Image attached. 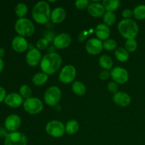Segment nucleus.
I'll return each mask as SVG.
<instances>
[{
    "label": "nucleus",
    "mask_w": 145,
    "mask_h": 145,
    "mask_svg": "<svg viewBox=\"0 0 145 145\" xmlns=\"http://www.w3.org/2000/svg\"><path fill=\"white\" fill-rule=\"evenodd\" d=\"M28 7L24 3H18L15 7V14L19 18H24L28 13Z\"/></svg>",
    "instance_id": "nucleus-28"
},
{
    "label": "nucleus",
    "mask_w": 145,
    "mask_h": 145,
    "mask_svg": "<svg viewBox=\"0 0 145 145\" xmlns=\"http://www.w3.org/2000/svg\"><path fill=\"white\" fill-rule=\"evenodd\" d=\"M113 101L116 105L121 107H125L131 103V98L127 93L118 91L113 96Z\"/></svg>",
    "instance_id": "nucleus-17"
},
{
    "label": "nucleus",
    "mask_w": 145,
    "mask_h": 145,
    "mask_svg": "<svg viewBox=\"0 0 145 145\" xmlns=\"http://www.w3.org/2000/svg\"><path fill=\"white\" fill-rule=\"evenodd\" d=\"M24 99L19 93H11L7 95L4 103L11 108H18L24 103Z\"/></svg>",
    "instance_id": "nucleus-16"
},
{
    "label": "nucleus",
    "mask_w": 145,
    "mask_h": 145,
    "mask_svg": "<svg viewBox=\"0 0 145 145\" xmlns=\"http://www.w3.org/2000/svg\"><path fill=\"white\" fill-rule=\"evenodd\" d=\"M4 145H27V137L20 132H12L6 135Z\"/></svg>",
    "instance_id": "nucleus-8"
},
{
    "label": "nucleus",
    "mask_w": 145,
    "mask_h": 145,
    "mask_svg": "<svg viewBox=\"0 0 145 145\" xmlns=\"http://www.w3.org/2000/svg\"><path fill=\"white\" fill-rule=\"evenodd\" d=\"M89 5V1L88 0H76L75 1V6L79 10H83L87 8Z\"/></svg>",
    "instance_id": "nucleus-34"
},
{
    "label": "nucleus",
    "mask_w": 145,
    "mask_h": 145,
    "mask_svg": "<svg viewBox=\"0 0 145 145\" xmlns=\"http://www.w3.org/2000/svg\"><path fill=\"white\" fill-rule=\"evenodd\" d=\"M11 46L14 51L21 53L27 50L28 48V43L25 38L22 36H16L11 41Z\"/></svg>",
    "instance_id": "nucleus-15"
},
{
    "label": "nucleus",
    "mask_w": 145,
    "mask_h": 145,
    "mask_svg": "<svg viewBox=\"0 0 145 145\" xmlns=\"http://www.w3.org/2000/svg\"><path fill=\"white\" fill-rule=\"evenodd\" d=\"M72 89L74 93L79 96H82L85 94L86 91V89L85 85L79 81H76L72 84Z\"/></svg>",
    "instance_id": "nucleus-23"
},
{
    "label": "nucleus",
    "mask_w": 145,
    "mask_h": 145,
    "mask_svg": "<svg viewBox=\"0 0 145 145\" xmlns=\"http://www.w3.org/2000/svg\"><path fill=\"white\" fill-rule=\"evenodd\" d=\"M49 42L50 41L46 38H40L37 42V49L39 50H44L48 48V45H49Z\"/></svg>",
    "instance_id": "nucleus-33"
},
{
    "label": "nucleus",
    "mask_w": 145,
    "mask_h": 145,
    "mask_svg": "<svg viewBox=\"0 0 145 145\" xmlns=\"http://www.w3.org/2000/svg\"><path fill=\"white\" fill-rule=\"evenodd\" d=\"M6 96H7V91L5 89L0 86V103L5 100Z\"/></svg>",
    "instance_id": "nucleus-38"
},
{
    "label": "nucleus",
    "mask_w": 145,
    "mask_h": 145,
    "mask_svg": "<svg viewBox=\"0 0 145 145\" xmlns=\"http://www.w3.org/2000/svg\"><path fill=\"white\" fill-rule=\"evenodd\" d=\"M41 53L37 48H32L26 54L25 60L29 66L35 67L41 61Z\"/></svg>",
    "instance_id": "nucleus-14"
},
{
    "label": "nucleus",
    "mask_w": 145,
    "mask_h": 145,
    "mask_svg": "<svg viewBox=\"0 0 145 145\" xmlns=\"http://www.w3.org/2000/svg\"><path fill=\"white\" fill-rule=\"evenodd\" d=\"M103 47L106 50L113 51L117 47V42L114 39H107L103 42Z\"/></svg>",
    "instance_id": "nucleus-32"
},
{
    "label": "nucleus",
    "mask_w": 145,
    "mask_h": 145,
    "mask_svg": "<svg viewBox=\"0 0 145 145\" xmlns=\"http://www.w3.org/2000/svg\"><path fill=\"white\" fill-rule=\"evenodd\" d=\"M103 42L98 38H91L86 43V50L90 55H98L103 50Z\"/></svg>",
    "instance_id": "nucleus-12"
},
{
    "label": "nucleus",
    "mask_w": 145,
    "mask_h": 145,
    "mask_svg": "<svg viewBox=\"0 0 145 145\" xmlns=\"http://www.w3.org/2000/svg\"><path fill=\"white\" fill-rule=\"evenodd\" d=\"M122 16L124 17V19H131L132 17L133 16V11L129 8H126L123 11Z\"/></svg>",
    "instance_id": "nucleus-36"
},
{
    "label": "nucleus",
    "mask_w": 145,
    "mask_h": 145,
    "mask_svg": "<svg viewBox=\"0 0 145 145\" xmlns=\"http://www.w3.org/2000/svg\"><path fill=\"white\" fill-rule=\"evenodd\" d=\"M108 90L110 92V93H116L117 92H118V89H119V86L118 84H117L116 82H110L108 84Z\"/></svg>",
    "instance_id": "nucleus-35"
},
{
    "label": "nucleus",
    "mask_w": 145,
    "mask_h": 145,
    "mask_svg": "<svg viewBox=\"0 0 145 145\" xmlns=\"http://www.w3.org/2000/svg\"><path fill=\"white\" fill-rule=\"evenodd\" d=\"M119 33L126 39H135L139 33V26L133 19H123L118 25Z\"/></svg>",
    "instance_id": "nucleus-3"
},
{
    "label": "nucleus",
    "mask_w": 145,
    "mask_h": 145,
    "mask_svg": "<svg viewBox=\"0 0 145 145\" xmlns=\"http://www.w3.org/2000/svg\"><path fill=\"white\" fill-rule=\"evenodd\" d=\"M110 31L108 25L104 24H100L96 27V35L98 39L101 40H106L110 36Z\"/></svg>",
    "instance_id": "nucleus-20"
},
{
    "label": "nucleus",
    "mask_w": 145,
    "mask_h": 145,
    "mask_svg": "<svg viewBox=\"0 0 145 145\" xmlns=\"http://www.w3.org/2000/svg\"><path fill=\"white\" fill-rule=\"evenodd\" d=\"M106 11L113 12L120 7V1L119 0H104L102 2Z\"/></svg>",
    "instance_id": "nucleus-22"
},
{
    "label": "nucleus",
    "mask_w": 145,
    "mask_h": 145,
    "mask_svg": "<svg viewBox=\"0 0 145 145\" xmlns=\"http://www.w3.org/2000/svg\"><path fill=\"white\" fill-rule=\"evenodd\" d=\"M31 14L33 18L37 24H45L50 19V7L48 1H38L33 8Z\"/></svg>",
    "instance_id": "nucleus-2"
},
{
    "label": "nucleus",
    "mask_w": 145,
    "mask_h": 145,
    "mask_svg": "<svg viewBox=\"0 0 145 145\" xmlns=\"http://www.w3.org/2000/svg\"><path fill=\"white\" fill-rule=\"evenodd\" d=\"M21 124V118L16 114L9 115L4 120V126L6 129L11 133L16 132Z\"/></svg>",
    "instance_id": "nucleus-13"
},
{
    "label": "nucleus",
    "mask_w": 145,
    "mask_h": 145,
    "mask_svg": "<svg viewBox=\"0 0 145 145\" xmlns=\"http://www.w3.org/2000/svg\"><path fill=\"white\" fill-rule=\"evenodd\" d=\"M110 76L113 79V82L119 84H123L128 81L129 74L128 72L121 67H116L113 68L110 72Z\"/></svg>",
    "instance_id": "nucleus-10"
},
{
    "label": "nucleus",
    "mask_w": 145,
    "mask_h": 145,
    "mask_svg": "<svg viewBox=\"0 0 145 145\" xmlns=\"http://www.w3.org/2000/svg\"><path fill=\"white\" fill-rule=\"evenodd\" d=\"M137 46H138V44H137V42L135 39L127 40L125 44V48L128 52H135L137 50Z\"/></svg>",
    "instance_id": "nucleus-31"
},
{
    "label": "nucleus",
    "mask_w": 145,
    "mask_h": 145,
    "mask_svg": "<svg viewBox=\"0 0 145 145\" xmlns=\"http://www.w3.org/2000/svg\"><path fill=\"white\" fill-rule=\"evenodd\" d=\"M79 129V124L76 120H71L65 125V132L68 135H74L77 133Z\"/></svg>",
    "instance_id": "nucleus-25"
},
{
    "label": "nucleus",
    "mask_w": 145,
    "mask_h": 145,
    "mask_svg": "<svg viewBox=\"0 0 145 145\" xmlns=\"http://www.w3.org/2000/svg\"><path fill=\"white\" fill-rule=\"evenodd\" d=\"M110 77H111L110 76V72H109L108 70H103L99 74V78L103 81L107 80Z\"/></svg>",
    "instance_id": "nucleus-37"
},
{
    "label": "nucleus",
    "mask_w": 145,
    "mask_h": 145,
    "mask_svg": "<svg viewBox=\"0 0 145 145\" xmlns=\"http://www.w3.org/2000/svg\"><path fill=\"white\" fill-rule=\"evenodd\" d=\"M5 55V50L4 48H0V58H2Z\"/></svg>",
    "instance_id": "nucleus-40"
},
{
    "label": "nucleus",
    "mask_w": 145,
    "mask_h": 145,
    "mask_svg": "<svg viewBox=\"0 0 145 145\" xmlns=\"http://www.w3.org/2000/svg\"><path fill=\"white\" fill-rule=\"evenodd\" d=\"M133 16L137 20L145 19V4H139L134 8Z\"/></svg>",
    "instance_id": "nucleus-27"
},
{
    "label": "nucleus",
    "mask_w": 145,
    "mask_h": 145,
    "mask_svg": "<svg viewBox=\"0 0 145 145\" xmlns=\"http://www.w3.org/2000/svg\"><path fill=\"white\" fill-rule=\"evenodd\" d=\"M4 61H3L2 58H0V72H2L3 69H4Z\"/></svg>",
    "instance_id": "nucleus-39"
},
{
    "label": "nucleus",
    "mask_w": 145,
    "mask_h": 145,
    "mask_svg": "<svg viewBox=\"0 0 145 145\" xmlns=\"http://www.w3.org/2000/svg\"><path fill=\"white\" fill-rule=\"evenodd\" d=\"M72 37L67 33H62L54 38L53 45L57 49H64L70 45Z\"/></svg>",
    "instance_id": "nucleus-11"
},
{
    "label": "nucleus",
    "mask_w": 145,
    "mask_h": 145,
    "mask_svg": "<svg viewBox=\"0 0 145 145\" xmlns=\"http://www.w3.org/2000/svg\"><path fill=\"white\" fill-rule=\"evenodd\" d=\"M103 19L104 24L108 26L113 25L116 21V16L113 12L110 11H106L104 15L103 16Z\"/></svg>",
    "instance_id": "nucleus-29"
},
{
    "label": "nucleus",
    "mask_w": 145,
    "mask_h": 145,
    "mask_svg": "<svg viewBox=\"0 0 145 145\" xmlns=\"http://www.w3.org/2000/svg\"><path fill=\"white\" fill-rule=\"evenodd\" d=\"M45 130L50 136L58 138L65 134V126L59 120H51L47 123Z\"/></svg>",
    "instance_id": "nucleus-7"
},
{
    "label": "nucleus",
    "mask_w": 145,
    "mask_h": 145,
    "mask_svg": "<svg viewBox=\"0 0 145 145\" xmlns=\"http://www.w3.org/2000/svg\"><path fill=\"white\" fill-rule=\"evenodd\" d=\"M76 71L73 65H66L61 70L59 74V79L64 84L72 83L76 77Z\"/></svg>",
    "instance_id": "nucleus-9"
},
{
    "label": "nucleus",
    "mask_w": 145,
    "mask_h": 145,
    "mask_svg": "<svg viewBox=\"0 0 145 145\" xmlns=\"http://www.w3.org/2000/svg\"><path fill=\"white\" fill-rule=\"evenodd\" d=\"M87 11L90 16L96 18L103 16L106 13V10L103 4L99 2L90 3L87 7Z\"/></svg>",
    "instance_id": "nucleus-18"
},
{
    "label": "nucleus",
    "mask_w": 145,
    "mask_h": 145,
    "mask_svg": "<svg viewBox=\"0 0 145 145\" xmlns=\"http://www.w3.org/2000/svg\"><path fill=\"white\" fill-rule=\"evenodd\" d=\"M99 65H100L103 69L108 71L111 69V68L113 67V59H111V57H110V56L106 55H103L99 57Z\"/></svg>",
    "instance_id": "nucleus-21"
},
{
    "label": "nucleus",
    "mask_w": 145,
    "mask_h": 145,
    "mask_svg": "<svg viewBox=\"0 0 145 145\" xmlns=\"http://www.w3.org/2000/svg\"><path fill=\"white\" fill-rule=\"evenodd\" d=\"M66 11L62 7H57L51 11L50 19L54 24H60L66 18Z\"/></svg>",
    "instance_id": "nucleus-19"
},
{
    "label": "nucleus",
    "mask_w": 145,
    "mask_h": 145,
    "mask_svg": "<svg viewBox=\"0 0 145 145\" xmlns=\"http://www.w3.org/2000/svg\"><path fill=\"white\" fill-rule=\"evenodd\" d=\"M48 79V75L43 72L36 73L32 79V82L35 86H42L47 82Z\"/></svg>",
    "instance_id": "nucleus-24"
},
{
    "label": "nucleus",
    "mask_w": 145,
    "mask_h": 145,
    "mask_svg": "<svg viewBox=\"0 0 145 145\" xmlns=\"http://www.w3.org/2000/svg\"><path fill=\"white\" fill-rule=\"evenodd\" d=\"M15 31L20 36L24 38L33 35L35 32V25L33 23L26 18H18L15 23Z\"/></svg>",
    "instance_id": "nucleus-4"
},
{
    "label": "nucleus",
    "mask_w": 145,
    "mask_h": 145,
    "mask_svg": "<svg viewBox=\"0 0 145 145\" xmlns=\"http://www.w3.org/2000/svg\"><path fill=\"white\" fill-rule=\"evenodd\" d=\"M115 56L116 59L121 62H125L128 60L129 52L124 48H118L115 51Z\"/></svg>",
    "instance_id": "nucleus-26"
},
{
    "label": "nucleus",
    "mask_w": 145,
    "mask_h": 145,
    "mask_svg": "<svg viewBox=\"0 0 145 145\" xmlns=\"http://www.w3.org/2000/svg\"><path fill=\"white\" fill-rule=\"evenodd\" d=\"M62 57L56 52H50L42 57L40 61V69L48 75L55 74L62 65Z\"/></svg>",
    "instance_id": "nucleus-1"
},
{
    "label": "nucleus",
    "mask_w": 145,
    "mask_h": 145,
    "mask_svg": "<svg viewBox=\"0 0 145 145\" xmlns=\"http://www.w3.org/2000/svg\"><path fill=\"white\" fill-rule=\"evenodd\" d=\"M24 108L31 115H36L40 113L43 109V103L39 99L31 97L24 101Z\"/></svg>",
    "instance_id": "nucleus-6"
},
{
    "label": "nucleus",
    "mask_w": 145,
    "mask_h": 145,
    "mask_svg": "<svg viewBox=\"0 0 145 145\" xmlns=\"http://www.w3.org/2000/svg\"><path fill=\"white\" fill-rule=\"evenodd\" d=\"M62 96L60 89L56 86L48 88L44 94V101L50 106H55L59 102Z\"/></svg>",
    "instance_id": "nucleus-5"
},
{
    "label": "nucleus",
    "mask_w": 145,
    "mask_h": 145,
    "mask_svg": "<svg viewBox=\"0 0 145 145\" xmlns=\"http://www.w3.org/2000/svg\"><path fill=\"white\" fill-rule=\"evenodd\" d=\"M19 94L21 95L23 99H28L31 98V95H32V90L29 86L24 84L20 87Z\"/></svg>",
    "instance_id": "nucleus-30"
}]
</instances>
